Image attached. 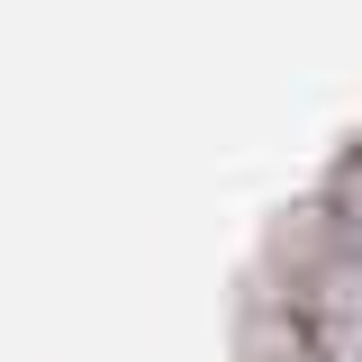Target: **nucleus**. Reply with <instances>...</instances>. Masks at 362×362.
I'll return each mask as SVG.
<instances>
[{
    "mask_svg": "<svg viewBox=\"0 0 362 362\" xmlns=\"http://www.w3.org/2000/svg\"><path fill=\"white\" fill-rule=\"evenodd\" d=\"M326 299L344 317H362V263H344V272H326Z\"/></svg>",
    "mask_w": 362,
    "mask_h": 362,
    "instance_id": "1",
    "label": "nucleus"
},
{
    "mask_svg": "<svg viewBox=\"0 0 362 362\" xmlns=\"http://www.w3.org/2000/svg\"><path fill=\"white\" fill-rule=\"evenodd\" d=\"M335 354H344V362H362V317H335Z\"/></svg>",
    "mask_w": 362,
    "mask_h": 362,
    "instance_id": "2",
    "label": "nucleus"
}]
</instances>
